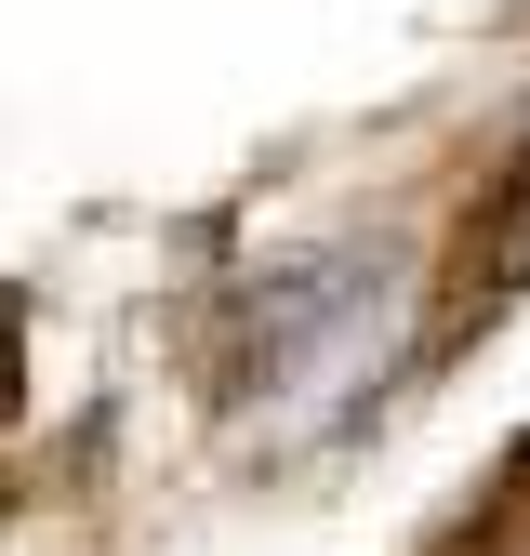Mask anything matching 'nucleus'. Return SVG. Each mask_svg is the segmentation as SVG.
Masks as SVG:
<instances>
[]
</instances>
